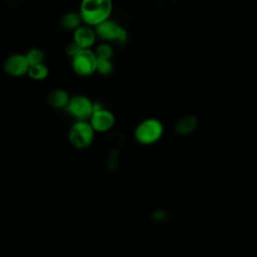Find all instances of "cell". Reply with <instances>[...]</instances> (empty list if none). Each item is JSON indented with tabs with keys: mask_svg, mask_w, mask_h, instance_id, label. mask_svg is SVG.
I'll return each instance as SVG.
<instances>
[{
	"mask_svg": "<svg viewBox=\"0 0 257 257\" xmlns=\"http://www.w3.org/2000/svg\"><path fill=\"white\" fill-rule=\"evenodd\" d=\"M65 53H66V55L68 56V57H70V58H72L79 50H80V48L73 42V41H71V42H69L66 46H65Z\"/></svg>",
	"mask_w": 257,
	"mask_h": 257,
	"instance_id": "obj_17",
	"label": "cell"
},
{
	"mask_svg": "<svg viewBox=\"0 0 257 257\" xmlns=\"http://www.w3.org/2000/svg\"><path fill=\"white\" fill-rule=\"evenodd\" d=\"M30 64L24 53H13L3 63V69L9 76L22 77L28 73Z\"/></svg>",
	"mask_w": 257,
	"mask_h": 257,
	"instance_id": "obj_7",
	"label": "cell"
},
{
	"mask_svg": "<svg viewBox=\"0 0 257 257\" xmlns=\"http://www.w3.org/2000/svg\"><path fill=\"white\" fill-rule=\"evenodd\" d=\"M70 97L71 96L66 90L62 88H55L48 93L47 102L51 107L55 109H65Z\"/></svg>",
	"mask_w": 257,
	"mask_h": 257,
	"instance_id": "obj_10",
	"label": "cell"
},
{
	"mask_svg": "<svg viewBox=\"0 0 257 257\" xmlns=\"http://www.w3.org/2000/svg\"><path fill=\"white\" fill-rule=\"evenodd\" d=\"M82 24L83 23H82L80 15H79V12L69 11V12L65 13L60 18L61 27L64 28L65 30H69V31H72V32Z\"/></svg>",
	"mask_w": 257,
	"mask_h": 257,
	"instance_id": "obj_12",
	"label": "cell"
},
{
	"mask_svg": "<svg viewBox=\"0 0 257 257\" xmlns=\"http://www.w3.org/2000/svg\"><path fill=\"white\" fill-rule=\"evenodd\" d=\"M97 58L92 49H80L71 58V68L75 74L87 77L96 72Z\"/></svg>",
	"mask_w": 257,
	"mask_h": 257,
	"instance_id": "obj_5",
	"label": "cell"
},
{
	"mask_svg": "<svg viewBox=\"0 0 257 257\" xmlns=\"http://www.w3.org/2000/svg\"><path fill=\"white\" fill-rule=\"evenodd\" d=\"M94 28L96 37L102 42L124 44L127 40L126 30L115 20L111 18L99 23Z\"/></svg>",
	"mask_w": 257,
	"mask_h": 257,
	"instance_id": "obj_4",
	"label": "cell"
},
{
	"mask_svg": "<svg viewBox=\"0 0 257 257\" xmlns=\"http://www.w3.org/2000/svg\"><path fill=\"white\" fill-rule=\"evenodd\" d=\"M24 54H25V56H26V58H27V60H28V62L30 64V66L44 63L45 53L40 48H37V47L30 48Z\"/></svg>",
	"mask_w": 257,
	"mask_h": 257,
	"instance_id": "obj_15",
	"label": "cell"
},
{
	"mask_svg": "<svg viewBox=\"0 0 257 257\" xmlns=\"http://www.w3.org/2000/svg\"><path fill=\"white\" fill-rule=\"evenodd\" d=\"M112 7V0H81L78 12L83 24L95 27L110 18Z\"/></svg>",
	"mask_w": 257,
	"mask_h": 257,
	"instance_id": "obj_1",
	"label": "cell"
},
{
	"mask_svg": "<svg viewBox=\"0 0 257 257\" xmlns=\"http://www.w3.org/2000/svg\"><path fill=\"white\" fill-rule=\"evenodd\" d=\"M95 132L87 120H75L68 131V141L77 150H85L93 143Z\"/></svg>",
	"mask_w": 257,
	"mask_h": 257,
	"instance_id": "obj_3",
	"label": "cell"
},
{
	"mask_svg": "<svg viewBox=\"0 0 257 257\" xmlns=\"http://www.w3.org/2000/svg\"><path fill=\"white\" fill-rule=\"evenodd\" d=\"M163 134V122L159 118L148 117L137 124L134 131V138L140 145L150 146L159 142Z\"/></svg>",
	"mask_w": 257,
	"mask_h": 257,
	"instance_id": "obj_2",
	"label": "cell"
},
{
	"mask_svg": "<svg viewBox=\"0 0 257 257\" xmlns=\"http://www.w3.org/2000/svg\"><path fill=\"white\" fill-rule=\"evenodd\" d=\"M96 72L103 76H108L113 72V63L111 59H97Z\"/></svg>",
	"mask_w": 257,
	"mask_h": 257,
	"instance_id": "obj_16",
	"label": "cell"
},
{
	"mask_svg": "<svg viewBox=\"0 0 257 257\" xmlns=\"http://www.w3.org/2000/svg\"><path fill=\"white\" fill-rule=\"evenodd\" d=\"M198 126V118L193 114H187L178 119L175 124V132L180 136L191 135Z\"/></svg>",
	"mask_w": 257,
	"mask_h": 257,
	"instance_id": "obj_11",
	"label": "cell"
},
{
	"mask_svg": "<svg viewBox=\"0 0 257 257\" xmlns=\"http://www.w3.org/2000/svg\"><path fill=\"white\" fill-rule=\"evenodd\" d=\"M88 122L95 133H106L113 127L115 123V116L107 108L101 107L93 110Z\"/></svg>",
	"mask_w": 257,
	"mask_h": 257,
	"instance_id": "obj_8",
	"label": "cell"
},
{
	"mask_svg": "<svg viewBox=\"0 0 257 257\" xmlns=\"http://www.w3.org/2000/svg\"><path fill=\"white\" fill-rule=\"evenodd\" d=\"M48 74H49V69L44 63L30 66L29 70H28V73H27V75L31 79L36 80V81L44 80L45 78H47Z\"/></svg>",
	"mask_w": 257,
	"mask_h": 257,
	"instance_id": "obj_13",
	"label": "cell"
},
{
	"mask_svg": "<svg viewBox=\"0 0 257 257\" xmlns=\"http://www.w3.org/2000/svg\"><path fill=\"white\" fill-rule=\"evenodd\" d=\"M65 110L75 120H87L93 112V101L86 95L75 94L70 97Z\"/></svg>",
	"mask_w": 257,
	"mask_h": 257,
	"instance_id": "obj_6",
	"label": "cell"
},
{
	"mask_svg": "<svg viewBox=\"0 0 257 257\" xmlns=\"http://www.w3.org/2000/svg\"><path fill=\"white\" fill-rule=\"evenodd\" d=\"M93 51L97 59H111L114 52L111 43L108 42H101L97 44Z\"/></svg>",
	"mask_w": 257,
	"mask_h": 257,
	"instance_id": "obj_14",
	"label": "cell"
},
{
	"mask_svg": "<svg viewBox=\"0 0 257 257\" xmlns=\"http://www.w3.org/2000/svg\"><path fill=\"white\" fill-rule=\"evenodd\" d=\"M72 41L80 49H91L97 39L94 28L85 24L80 25L73 31Z\"/></svg>",
	"mask_w": 257,
	"mask_h": 257,
	"instance_id": "obj_9",
	"label": "cell"
}]
</instances>
